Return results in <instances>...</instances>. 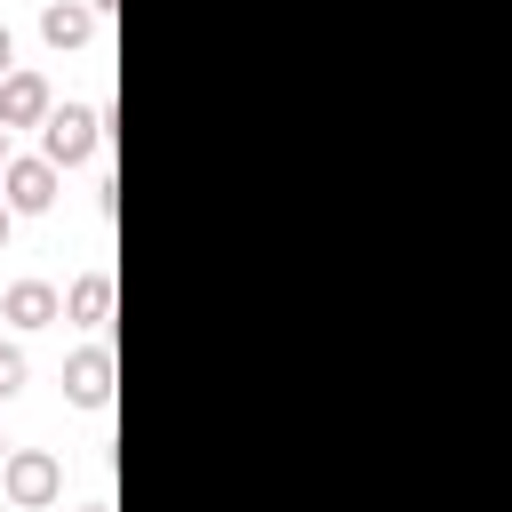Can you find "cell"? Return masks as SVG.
<instances>
[{
	"label": "cell",
	"mask_w": 512,
	"mask_h": 512,
	"mask_svg": "<svg viewBox=\"0 0 512 512\" xmlns=\"http://www.w3.org/2000/svg\"><path fill=\"white\" fill-rule=\"evenodd\" d=\"M8 232H16V208H8V200H0V248H8Z\"/></svg>",
	"instance_id": "8fae6325"
},
{
	"label": "cell",
	"mask_w": 512,
	"mask_h": 512,
	"mask_svg": "<svg viewBox=\"0 0 512 512\" xmlns=\"http://www.w3.org/2000/svg\"><path fill=\"white\" fill-rule=\"evenodd\" d=\"M64 400L88 408V416L112 408V344H80V352L64 360Z\"/></svg>",
	"instance_id": "277c9868"
},
{
	"label": "cell",
	"mask_w": 512,
	"mask_h": 512,
	"mask_svg": "<svg viewBox=\"0 0 512 512\" xmlns=\"http://www.w3.org/2000/svg\"><path fill=\"white\" fill-rule=\"evenodd\" d=\"M112 8H120V0H88V16H96V24H104V16H112Z\"/></svg>",
	"instance_id": "7c38bea8"
},
{
	"label": "cell",
	"mask_w": 512,
	"mask_h": 512,
	"mask_svg": "<svg viewBox=\"0 0 512 512\" xmlns=\"http://www.w3.org/2000/svg\"><path fill=\"white\" fill-rule=\"evenodd\" d=\"M8 72H16V32L0 24V80H8Z\"/></svg>",
	"instance_id": "30bf717a"
},
{
	"label": "cell",
	"mask_w": 512,
	"mask_h": 512,
	"mask_svg": "<svg viewBox=\"0 0 512 512\" xmlns=\"http://www.w3.org/2000/svg\"><path fill=\"white\" fill-rule=\"evenodd\" d=\"M0 496H8L16 512H48V504L64 496V464H56L48 448H8V464H0Z\"/></svg>",
	"instance_id": "7a4b0ae2"
},
{
	"label": "cell",
	"mask_w": 512,
	"mask_h": 512,
	"mask_svg": "<svg viewBox=\"0 0 512 512\" xmlns=\"http://www.w3.org/2000/svg\"><path fill=\"white\" fill-rule=\"evenodd\" d=\"M64 320H80V328H112V272H80V280L64 288Z\"/></svg>",
	"instance_id": "ba28073f"
},
{
	"label": "cell",
	"mask_w": 512,
	"mask_h": 512,
	"mask_svg": "<svg viewBox=\"0 0 512 512\" xmlns=\"http://www.w3.org/2000/svg\"><path fill=\"white\" fill-rule=\"evenodd\" d=\"M48 112H56V96H48V80H40V72H24V64H16V72H8V80H0V128H8V136H16V128H40V120H48Z\"/></svg>",
	"instance_id": "5b68a950"
},
{
	"label": "cell",
	"mask_w": 512,
	"mask_h": 512,
	"mask_svg": "<svg viewBox=\"0 0 512 512\" xmlns=\"http://www.w3.org/2000/svg\"><path fill=\"white\" fill-rule=\"evenodd\" d=\"M8 160H16V152H8V128H0V168H8Z\"/></svg>",
	"instance_id": "4fadbf2b"
},
{
	"label": "cell",
	"mask_w": 512,
	"mask_h": 512,
	"mask_svg": "<svg viewBox=\"0 0 512 512\" xmlns=\"http://www.w3.org/2000/svg\"><path fill=\"white\" fill-rule=\"evenodd\" d=\"M0 320H8V328H48V320H64V288H48V280H8Z\"/></svg>",
	"instance_id": "8992f818"
},
{
	"label": "cell",
	"mask_w": 512,
	"mask_h": 512,
	"mask_svg": "<svg viewBox=\"0 0 512 512\" xmlns=\"http://www.w3.org/2000/svg\"><path fill=\"white\" fill-rule=\"evenodd\" d=\"M96 152H104V112H96V104H56V112L40 120V160L80 168V160H96Z\"/></svg>",
	"instance_id": "6da1fadb"
},
{
	"label": "cell",
	"mask_w": 512,
	"mask_h": 512,
	"mask_svg": "<svg viewBox=\"0 0 512 512\" xmlns=\"http://www.w3.org/2000/svg\"><path fill=\"white\" fill-rule=\"evenodd\" d=\"M40 40H48L56 56L88 48V40H96V16H88V0H48V8H40Z\"/></svg>",
	"instance_id": "52a82bcc"
},
{
	"label": "cell",
	"mask_w": 512,
	"mask_h": 512,
	"mask_svg": "<svg viewBox=\"0 0 512 512\" xmlns=\"http://www.w3.org/2000/svg\"><path fill=\"white\" fill-rule=\"evenodd\" d=\"M80 512H112V504H80Z\"/></svg>",
	"instance_id": "5bb4252c"
},
{
	"label": "cell",
	"mask_w": 512,
	"mask_h": 512,
	"mask_svg": "<svg viewBox=\"0 0 512 512\" xmlns=\"http://www.w3.org/2000/svg\"><path fill=\"white\" fill-rule=\"evenodd\" d=\"M56 192H64V168H56V160H40V152H16V160L0 168V200H8L16 216H48V208H56Z\"/></svg>",
	"instance_id": "3957f363"
},
{
	"label": "cell",
	"mask_w": 512,
	"mask_h": 512,
	"mask_svg": "<svg viewBox=\"0 0 512 512\" xmlns=\"http://www.w3.org/2000/svg\"><path fill=\"white\" fill-rule=\"evenodd\" d=\"M0 464H8V440H0Z\"/></svg>",
	"instance_id": "9a60e30c"
},
{
	"label": "cell",
	"mask_w": 512,
	"mask_h": 512,
	"mask_svg": "<svg viewBox=\"0 0 512 512\" xmlns=\"http://www.w3.org/2000/svg\"><path fill=\"white\" fill-rule=\"evenodd\" d=\"M24 376H32L24 344H8V336H0V400H16V392H24Z\"/></svg>",
	"instance_id": "9c48e42d"
}]
</instances>
